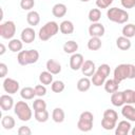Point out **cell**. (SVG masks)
<instances>
[{
    "mask_svg": "<svg viewBox=\"0 0 135 135\" xmlns=\"http://www.w3.org/2000/svg\"><path fill=\"white\" fill-rule=\"evenodd\" d=\"M39 59V53L36 50H26L20 51L17 56V61L20 65H27L36 63Z\"/></svg>",
    "mask_w": 135,
    "mask_h": 135,
    "instance_id": "6da1fadb",
    "label": "cell"
},
{
    "mask_svg": "<svg viewBox=\"0 0 135 135\" xmlns=\"http://www.w3.org/2000/svg\"><path fill=\"white\" fill-rule=\"evenodd\" d=\"M107 17L110 21L115 22V23H126L129 20V14L127 11L118 7H111L107 12Z\"/></svg>",
    "mask_w": 135,
    "mask_h": 135,
    "instance_id": "7a4b0ae2",
    "label": "cell"
},
{
    "mask_svg": "<svg viewBox=\"0 0 135 135\" xmlns=\"http://www.w3.org/2000/svg\"><path fill=\"white\" fill-rule=\"evenodd\" d=\"M59 31V25L55 21L46 22L40 30H39V39L41 41H46L51 37L55 36Z\"/></svg>",
    "mask_w": 135,
    "mask_h": 135,
    "instance_id": "3957f363",
    "label": "cell"
},
{
    "mask_svg": "<svg viewBox=\"0 0 135 135\" xmlns=\"http://www.w3.org/2000/svg\"><path fill=\"white\" fill-rule=\"evenodd\" d=\"M14 112L21 121H28L32 118V110L25 101H18L14 105Z\"/></svg>",
    "mask_w": 135,
    "mask_h": 135,
    "instance_id": "277c9868",
    "label": "cell"
},
{
    "mask_svg": "<svg viewBox=\"0 0 135 135\" xmlns=\"http://www.w3.org/2000/svg\"><path fill=\"white\" fill-rule=\"evenodd\" d=\"M93 121H94L93 114L89 111H84L79 116V120L77 122V128L82 132H89L93 128Z\"/></svg>",
    "mask_w": 135,
    "mask_h": 135,
    "instance_id": "5b68a950",
    "label": "cell"
},
{
    "mask_svg": "<svg viewBox=\"0 0 135 135\" xmlns=\"http://www.w3.org/2000/svg\"><path fill=\"white\" fill-rule=\"evenodd\" d=\"M16 33V25L14 21H5L0 24V36L3 39H12Z\"/></svg>",
    "mask_w": 135,
    "mask_h": 135,
    "instance_id": "8992f818",
    "label": "cell"
},
{
    "mask_svg": "<svg viewBox=\"0 0 135 135\" xmlns=\"http://www.w3.org/2000/svg\"><path fill=\"white\" fill-rule=\"evenodd\" d=\"M127 78L129 79V63H122L117 65L114 70V79L120 83Z\"/></svg>",
    "mask_w": 135,
    "mask_h": 135,
    "instance_id": "52a82bcc",
    "label": "cell"
},
{
    "mask_svg": "<svg viewBox=\"0 0 135 135\" xmlns=\"http://www.w3.org/2000/svg\"><path fill=\"white\" fill-rule=\"evenodd\" d=\"M19 82L13 78H5L3 81V89L8 94H16L19 91Z\"/></svg>",
    "mask_w": 135,
    "mask_h": 135,
    "instance_id": "ba28073f",
    "label": "cell"
},
{
    "mask_svg": "<svg viewBox=\"0 0 135 135\" xmlns=\"http://www.w3.org/2000/svg\"><path fill=\"white\" fill-rule=\"evenodd\" d=\"M84 62V58L81 54H78V53H74L71 58H70V68L73 70V71H78L81 69L82 64Z\"/></svg>",
    "mask_w": 135,
    "mask_h": 135,
    "instance_id": "9c48e42d",
    "label": "cell"
},
{
    "mask_svg": "<svg viewBox=\"0 0 135 135\" xmlns=\"http://www.w3.org/2000/svg\"><path fill=\"white\" fill-rule=\"evenodd\" d=\"M105 28L99 22H94L89 27V34L91 37H102L104 35Z\"/></svg>",
    "mask_w": 135,
    "mask_h": 135,
    "instance_id": "30bf717a",
    "label": "cell"
},
{
    "mask_svg": "<svg viewBox=\"0 0 135 135\" xmlns=\"http://www.w3.org/2000/svg\"><path fill=\"white\" fill-rule=\"evenodd\" d=\"M36 38V33L32 27H25L21 32V40L25 43H32Z\"/></svg>",
    "mask_w": 135,
    "mask_h": 135,
    "instance_id": "8fae6325",
    "label": "cell"
},
{
    "mask_svg": "<svg viewBox=\"0 0 135 135\" xmlns=\"http://www.w3.org/2000/svg\"><path fill=\"white\" fill-rule=\"evenodd\" d=\"M81 72L84 76L89 77V76H93L94 73L96 72V66L95 63L92 60H84L82 66H81Z\"/></svg>",
    "mask_w": 135,
    "mask_h": 135,
    "instance_id": "7c38bea8",
    "label": "cell"
},
{
    "mask_svg": "<svg viewBox=\"0 0 135 135\" xmlns=\"http://www.w3.org/2000/svg\"><path fill=\"white\" fill-rule=\"evenodd\" d=\"M131 130V123L127 120H121L118 122V126H116L115 134L116 135H128Z\"/></svg>",
    "mask_w": 135,
    "mask_h": 135,
    "instance_id": "4fadbf2b",
    "label": "cell"
},
{
    "mask_svg": "<svg viewBox=\"0 0 135 135\" xmlns=\"http://www.w3.org/2000/svg\"><path fill=\"white\" fill-rule=\"evenodd\" d=\"M0 107L2 111H9L14 107V99L9 95H2L0 97Z\"/></svg>",
    "mask_w": 135,
    "mask_h": 135,
    "instance_id": "5bb4252c",
    "label": "cell"
},
{
    "mask_svg": "<svg viewBox=\"0 0 135 135\" xmlns=\"http://www.w3.org/2000/svg\"><path fill=\"white\" fill-rule=\"evenodd\" d=\"M121 114L130 121H135V108L131 104H126L121 109Z\"/></svg>",
    "mask_w": 135,
    "mask_h": 135,
    "instance_id": "9a60e30c",
    "label": "cell"
},
{
    "mask_svg": "<svg viewBox=\"0 0 135 135\" xmlns=\"http://www.w3.org/2000/svg\"><path fill=\"white\" fill-rule=\"evenodd\" d=\"M46 70L53 75H57L61 72V64L54 59H49L46 61Z\"/></svg>",
    "mask_w": 135,
    "mask_h": 135,
    "instance_id": "2e32d148",
    "label": "cell"
},
{
    "mask_svg": "<svg viewBox=\"0 0 135 135\" xmlns=\"http://www.w3.org/2000/svg\"><path fill=\"white\" fill-rule=\"evenodd\" d=\"M111 102L115 107H121L124 104V98H123V92L116 91L112 93L111 95Z\"/></svg>",
    "mask_w": 135,
    "mask_h": 135,
    "instance_id": "e0dca14e",
    "label": "cell"
},
{
    "mask_svg": "<svg viewBox=\"0 0 135 135\" xmlns=\"http://www.w3.org/2000/svg\"><path fill=\"white\" fill-rule=\"evenodd\" d=\"M66 11H68V8H66L65 4H63V3H56L53 6V8H52V14L56 18H61V17H63L66 14Z\"/></svg>",
    "mask_w": 135,
    "mask_h": 135,
    "instance_id": "ac0fdd59",
    "label": "cell"
},
{
    "mask_svg": "<svg viewBox=\"0 0 135 135\" xmlns=\"http://www.w3.org/2000/svg\"><path fill=\"white\" fill-rule=\"evenodd\" d=\"M105 80H107V76L99 71H96L94 73V75L92 76V79H91L93 85H95V86H100V85L104 84Z\"/></svg>",
    "mask_w": 135,
    "mask_h": 135,
    "instance_id": "d6986e66",
    "label": "cell"
},
{
    "mask_svg": "<svg viewBox=\"0 0 135 135\" xmlns=\"http://www.w3.org/2000/svg\"><path fill=\"white\" fill-rule=\"evenodd\" d=\"M59 31L64 35H70L74 32V24L70 20H64L59 24Z\"/></svg>",
    "mask_w": 135,
    "mask_h": 135,
    "instance_id": "ffe728a7",
    "label": "cell"
},
{
    "mask_svg": "<svg viewBox=\"0 0 135 135\" xmlns=\"http://www.w3.org/2000/svg\"><path fill=\"white\" fill-rule=\"evenodd\" d=\"M116 45L119 50L121 51H128L130 47H131V41H130V38H127L124 36H120L116 39Z\"/></svg>",
    "mask_w": 135,
    "mask_h": 135,
    "instance_id": "44dd1931",
    "label": "cell"
},
{
    "mask_svg": "<svg viewBox=\"0 0 135 135\" xmlns=\"http://www.w3.org/2000/svg\"><path fill=\"white\" fill-rule=\"evenodd\" d=\"M20 96L22 99L24 100H31L36 96V92L35 89L31 88V86H24L23 89H21L20 91Z\"/></svg>",
    "mask_w": 135,
    "mask_h": 135,
    "instance_id": "7402d4cb",
    "label": "cell"
},
{
    "mask_svg": "<svg viewBox=\"0 0 135 135\" xmlns=\"http://www.w3.org/2000/svg\"><path fill=\"white\" fill-rule=\"evenodd\" d=\"M91 83H92V81L86 76L83 77V78H80L77 82V90L79 92H86V91L90 90Z\"/></svg>",
    "mask_w": 135,
    "mask_h": 135,
    "instance_id": "603a6c76",
    "label": "cell"
},
{
    "mask_svg": "<svg viewBox=\"0 0 135 135\" xmlns=\"http://www.w3.org/2000/svg\"><path fill=\"white\" fill-rule=\"evenodd\" d=\"M119 89V82H117L114 78L113 79H108L104 82V90L108 93H114L118 91Z\"/></svg>",
    "mask_w": 135,
    "mask_h": 135,
    "instance_id": "cb8c5ba5",
    "label": "cell"
},
{
    "mask_svg": "<svg viewBox=\"0 0 135 135\" xmlns=\"http://www.w3.org/2000/svg\"><path fill=\"white\" fill-rule=\"evenodd\" d=\"M26 21L30 25L35 26L38 25V23L40 22V16L38 14V12L36 11H31L27 15H26Z\"/></svg>",
    "mask_w": 135,
    "mask_h": 135,
    "instance_id": "d4e9b609",
    "label": "cell"
},
{
    "mask_svg": "<svg viewBox=\"0 0 135 135\" xmlns=\"http://www.w3.org/2000/svg\"><path fill=\"white\" fill-rule=\"evenodd\" d=\"M102 45L100 37H91L88 41V49L91 51H98Z\"/></svg>",
    "mask_w": 135,
    "mask_h": 135,
    "instance_id": "484cf974",
    "label": "cell"
},
{
    "mask_svg": "<svg viewBox=\"0 0 135 135\" xmlns=\"http://www.w3.org/2000/svg\"><path fill=\"white\" fill-rule=\"evenodd\" d=\"M78 50V43L74 40H69L63 44V51L66 54H74Z\"/></svg>",
    "mask_w": 135,
    "mask_h": 135,
    "instance_id": "4316f807",
    "label": "cell"
},
{
    "mask_svg": "<svg viewBox=\"0 0 135 135\" xmlns=\"http://www.w3.org/2000/svg\"><path fill=\"white\" fill-rule=\"evenodd\" d=\"M64 111L61 109V108H55L53 110V113H52V118L55 122L57 123H61L63 120H64Z\"/></svg>",
    "mask_w": 135,
    "mask_h": 135,
    "instance_id": "83f0119b",
    "label": "cell"
},
{
    "mask_svg": "<svg viewBox=\"0 0 135 135\" xmlns=\"http://www.w3.org/2000/svg\"><path fill=\"white\" fill-rule=\"evenodd\" d=\"M23 41L22 40H19V39H11V41L8 42V49L11 52L13 53H17V52H20L22 50V46H23Z\"/></svg>",
    "mask_w": 135,
    "mask_h": 135,
    "instance_id": "f1b7e54d",
    "label": "cell"
},
{
    "mask_svg": "<svg viewBox=\"0 0 135 135\" xmlns=\"http://www.w3.org/2000/svg\"><path fill=\"white\" fill-rule=\"evenodd\" d=\"M39 80L42 84L44 85H47V84H52L53 82V74L50 73L47 70L46 71H43L40 73L39 75Z\"/></svg>",
    "mask_w": 135,
    "mask_h": 135,
    "instance_id": "f546056e",
    "label": "cell"
},
{
    "mask_svg": "<svg viewBox=\"0 0 135 135\" xmlns=\"http://www.w3.org/2000/svg\"><path fill=\"white\" fill-rule=\"evenodd\" d=\"M1 126L5 130H12L15 127V119L9 115H5L1 119Z\"/></svg>",
    "mask_w": 135,
    "mask_h": 135,
    "instance_id": "4dcf8cb0",
    "label": "cell"
},
{
    "mask_svg": "<svg viewBox=\"0 0 135 135\" xmlns=\"http://www.w3.org/2000/svg\"><path fill=\"white\" fill-rule=\"evenodd\" d=\"M122 36L127 38H132L135 36V24L128 23L122 27Z\"/></svg>",
    "mask_w": 135,
    "mask_h": 135,
    "instance_id": "1f68e13d",
    "label": "cell"
},
{
    "mask_svg": "<svg viewBox=\"0 0 135 135\" xmlns=\"http://www.w3.org/2000/svg\"><path fill=\"white\" fill-rule=\"evenodd\" d=\"M34 116H35V119L38 122H45V121H47L50 115H49V112L45 109V110H42V111H35Z\"/></svg>",
    "mask_w": 135,
    "mask_h": 135,
    "instance_id": "d6a6232c",
    "label": "cell"
},
{
    "mask_svg": "<svg viewBox=\"0 0 135 135\" xmlns=\"http://www.w3.org/2000/svg\"><path fill=\"white\" fill-rule=\"evenodd\" d=\"M101 18V12L99 8H92L89 12V20L94 23V22H98Z\"/></svg>",
    "mask_w": 135,
    "mask_h": 135,
    "instance_id": "836d02e7",
    "label": "cell"
},
{
    "mask_svg": "<svg viewBox=\"0 0 135 135\" xmlns=\"http://www.w3.org/2000/svg\"><path fill=\"white\" fill-rule=\"evenodd\" d=\"M33 109H34V112L45 110L46 109V102L41 98H37L33 101Z\"/></svg>",
    "mask_w": 135,
    "mask_h": 135,
    "instance_id": "e575fe53",
    "label": "cell"
},
{
    "mask_svg": "<svg viewBox=\"0 0 135 135\" xmlns=\"http://www.w3.org/2000/svg\"><path fill=\"white\" fill-rule=\"evenodd\" d=\"M51 89L54 93H61L64 90V83L61 80H55L52 82Z\"/></svg>",
    "mask_w": 135,
    "mask_h": 135,
    "instance_id": "d590c367",
    "label": "cell"
},
{
    "mask_svg": "<svg viewBox=\"0 0 135 135\" xmlns=\"http://www.w3.org/2000/svg\"><path fill=\"white\" fill-rule=\"evenodd\" d=\"M101 127L104 130H113L114 128H116V121L103 117L101 120Z\"/></svg>",
    "mask_w": 135,
    "mask_h": 135,
    "instance_id": "8d00e7d4",
    "label": "cell"
},
{
    "mask_svg": "<svg viewBox=\"0 0 135 135\" xmlns=\"http://www.w3.org/2000/svg\"><path fill=\"white\" fill-rule=\"evenodd\" d=\"M123 98H124V103L126 104H132L133 103V98H134V91L133 90H124L123 91Z\"/></svg>",
    "mask_w": 135,
    "mask_h": 135,
    "instance_id": "74e56055",
    "label": "cell"
},
{
    "mask_svg": "<svg viewBox=\"0 0 135 135\" xmlns=\"http://www.w3.org/2000/svg\"><path fill=\"white\" fill-rule=\"evenodd\" d=\"M103 117L108 118V119H111V120H114V121H117L118 119V114L116 111L112 110V109H108L103 112Z\"/></svg>",
    "mask_w": 135,
    "mask_h": 135,
    "instance_id": "f35d334b",
    "label": "cell"
},
{
    "mask_svg": "<svg viewBox=\"0 0 135 135\" xmlns=\"http://www.w3.org/2000/svg\"><path fill=\"white\" fill-rule=\"evenodd\" d=\"M34 5H35V1L34 0H21L20 1V6L24 11L32 9L34 7Z\"/></svg>",
    "mask_w": 135,
    "mask_h": 135,
    "instance_id": "ab89813d",
    "label": "cell"
},
{
    "mask_svg": "<svg viewBox=\"0 0 135 135\" xmlns=\"http://www.w3.org/2000/svg\"><path fill=\"white\" fill-rule=\"evenodd\" d=\"M34 89H35L36 95L39 96V97H42V96H44V95L46 94V88H45L44 84H38V85H36Z\"/></svg>",
    "mask_w": 135,
    "mask_h": 135,
    "instance_id": "60d3db41",
    "label": "cell"
},
{
    "mask_svg": "<svg viewBox=\"0 0 135 135\" xmlns=\"http://www.w3.org/2000/svg\"><path fill=\"white\" fill-rule=\"evenodd\" d=\"M113 3V0H96V5L98 8H107Z\"/></svg>",
    "mask_w": 135,
    "mask_h": 135,
    "instance_id": "b9f144b4",
    "label": "cell"
},
{
    "mask_svg": "<svg viewBox=\"0 0 135 135\" xmlns=\"http://www.w3.org/2000/svg\"><path fill=\"white\" fill-rule=\"evenodd\" d=\"M97 71H99V72H101L102 74H104L107 77L110 75V72H111V69H110V65L109 64H107V63H103V64H100L99 66H98V69H97Z\"/></svg>",
    "mask_w": 135,
    "mask_h": 135,
    "instance_id": "7bdbcfd3",
    "label": "cell"
},
{
    "mask_svg": "<svg viewBox=\"0 0 135 135\" xmlns=\"http://www.w3.org/2000/svg\"><path fill=\"white\" fill-rule=\"evenodd\" d=\"M18 134L19 135H31L32 134V131L28 127L26 126H21L19 129H18Z\"/></svg>",
    "mask_w": 135,
    "mask_h": 135,
    "instance_id": "ee69618b",
    "label": "cell"
},
{
    "mask_svg": "<svg viewBox=\"0 0 135 135\" xmlns=\"http://www.w3.org/2000/svg\"><path fill=\"white\" fill-rule=\"evenodd\" d=\"M121 5L124 8H133L135 6V0H121Z\"/></svg>",
    "mask_w": 135,
    "mask_h": 135,
    "instance_id": "f6af8a7d",
    "label": "cell"
},
{
    "mask_svg": "<svg viewBox=\"0 0 135 135\" xmlns=\"http://www.w3.org/2000/svg\"><path fill=\"white\" fill-rule=\"evenodd\" d=\"M6 74H7V66H6L5 63L1 62L0 63V77L4 78L6 76Z\"/></svg>",
    "mask_w": 135,
    "mask_h": 135,
    "instance_id": "bcb514c9",
    "label": "cell"
},
{
    "mask_svg": "<svg viewBox=\"0 0 135 135\" xmlns=\"http://www.w3.org/2000/svg\"><path fill=\"white\" fill-rule=\"evenodd\" d=\"M135 78V65L132 63H129V79Z\"/></svg>",
    "mask_w": 135,
    "mask_h": 135,
    "instance_id": "7dc6e473",
    "label": "cell"
},
{
    "mask_svg": "<svg viewBox=\"0 0 135 135\" xmlns=\"http://www.w3.org/2000/svg\"><path fill=\"white\" fill-rule=\"evenodd\" d=\"M0 47H1V51H0V55H3V54L5 53V46H4V44H3V43H1V44H0Z\"/></svg>",
    "mask_w": 135,
    "mask_h": 135,
    "instance_id": "c3c4849f",
    "label": "cell"
},
{
    "mask_svg": "<svg viewBox=\"0 0 135 135\" xmlns=\"http://www.w3.org/2000/svg\"><path fill=\"white\" fill-rule=\"evenodd\" d=\"M131 133H132V135H135V128L132 130V132H131Z\"/></svg>",
    "mask_w": 135,
    "mask_h": 135,
    "instance_id": "681fc988",
    "label": "cell"
},
{
    "mask_svg": "<svg viewBox=\"0 0 135 135\" xmlns=\"http://www.w3.org/2000/svg\"><path fill=\"white\" fill-rule=\"evenodd\" d=\"M133 103H135V91H134V98H133Z\"/></svg>",
    "mask_w": 135,
    "mask_h": 135,
    "instance_id": "f907efd6",
    "label": "cell"
},
{
    "mask_svg": "<svg viewBox=\"0 0 135 135\" xmlns=\"http://www.w3.org/2000/svg\"><path fill=\"white\" fill-rule=\"evenodd\" d=\"M81 2H88V1H90V0H80Z\"/></svg>",
    "mask_w": 135,
    "mask_h": 135,
    "instance_id": "816d5d0a",
    "label": "cell"
}]
</instances>
